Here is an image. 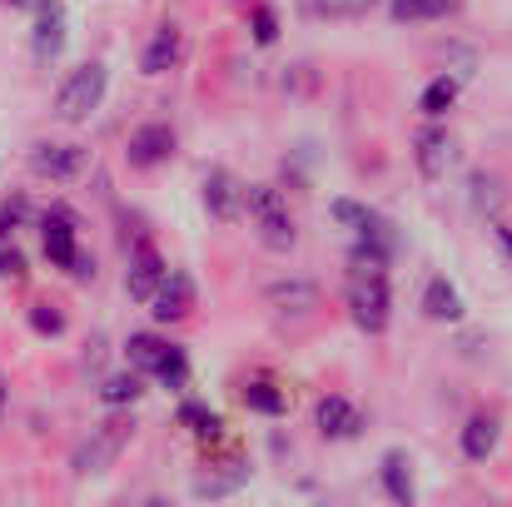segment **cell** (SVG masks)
Listing matches in <instances>:
<instances>
[{
    "instance_id": "8fae6325",
    "label": "cell",
    "mask_w": 512,
    "mask_h": 507,
    "mask_svg": "<svg viewBox=\"0 0 512 507\" xmlns=\"http://www.w3.org/2000/svg\"><path fill=\"white\" fill-rule=\"evenodd\" d=\"M378 483H383V493H388L393 503L413 507V498H418V488H413V458H408L403 448H388V453L378 458Z\"/></svg>"
},
{
    "instance_id": "9a60e30c",
    "label": "cell",
    "mask_w": 512,
    "mask_h": 507,
    "mask_svg": "<svg viewBox=\"0 0 512 507\" xmlns=\"http://www.w3.org/2000/svg\"><path fill=\"white\" fill-rule=\"evenodd\" d=\"M60 50H65V10L50 0L45 10H35V55L55 60Z\"/></svg>"
},
{
    "instance_id": "f1b7e54d",
    "label": "cell",
    "mask_w": 512,
    "mask_h": 507,
    "mask_svg": "<svg viewBox=\"0 0 512 507\" xmlns=\"http://www.w3.org/2000/svg\"><path fill=\"white\" fill-rule=\"evenodd\" d=\"M244 483V473H229V478H199L194 483V498H224V493H234Z\"/></svg>"
},
{
    "instance_id": "ba28073f",
    "label": "cell",
    "mask_w": 512,
    "mask_h": 507,
    "mask_svg": "<svg viewBox=\"0 0 512 507\" xmlns=\"http://www.w3.org/2000/svg\"><path fill=\"white\" fill-rule=\"evenodd\" d=\"M204 209H209L219 224L239 219V209H244V184H239L229 169H209V174H204Z\"/></svg>"
},
{
    "instance_id": "7a4b0ae2",
    "label": "cell",
    "mask_w": 512,
    "mask_h": 507,
    "mask_svg": "<svg viewBox=\"0 0 512 507\" xmlns=\"http://www.w3.org/2000/svg\"><path fill=\"white\" fill-rule=\"evenodd\" d=\"M105 90H110L105 65H80V70H70V75L60 80V90H55V115H60L65 125H80V120H90V115L105 105Z\"/></svg>"
},
{
    "instance_id": "e575fe53",
    "label": "cell",
    "mask_w": 512,
    "mask_h": 507,
    "mask_svg": "<svg viewBox=\"0 0 512 507\" xmlns=\"http://www.w3.org/2000/svg\"><path fill=\"white\" fill-rule=\"evenodd\" d=\"M10 5H15V10H45L50 0H10Z\"/></svg>"
},
{
    "instance_id": "836d02e7",
    "label": "cell",
    "mask_w": 512,
    "mask_h": 507,
    "mask_svg": "<svg viewBox=\"0 0 512 507\" xmlns=\"http://www.w3.org/2000/svg\"><path fill=\"white\" fill-rule=\"evenodd\" d=\"M70 274H75V279H90V274H95V259H90V254H80V259H75V269H70Z\"/></svg>"
},
{
    "instance_id": "5b68a950",
    "label": "cell",
    "mask_w": 512,
    "mask_h": 507,
    "mask_svg": "<svg viewBox=\"0 0 512 507\" xmlns=\"http://www.w3.org/2000/svg\"><path fill=\"white\" fill-rule=\"evenodd\" d=\"M165 274H170V264L160 259V249H155V244H140V249L130 254V274H125V294H130L135 304H150V299H155V289L165 284Z\"/></svg>"
},
{
    "instance_id": "484cf974",
    "label": "cell",
    "mask_w": 512,
    "mask_h": 507,
    "mask_svg": "<svg viewBox=\"0 0 512 507\" xmlns=\"http://www.w3.org/2000/svg\"><path fill=\"white\" fill-rule=\"evenodd\" d=\"M155 378L165 383V388H184L189 383V358H184V348H165V358H160V368H155Z\"/></svg>"
},
{
    "instance_id": "277c9868",
    "label": "cell",
    "mask_w": 512,
    "mask_h": 507,
    "mask_svg": "<svg viewBox=\"0 0 512 507\" xmlns=\"http://www.w3.org/2000/svg\"><path fill=\"white\" fill-rule=\"evenodd\" d=\"M413 160H418L423 179H443L453 169V160H458V145H453V135L443 125H423L413 135Z\"/></svg>"
},
{
    "instance_id": "83f0119b",
    "label": "cell",
    "mask_w": 512,
    "mask_h": 507,
    "mask_svg": "<svg viewBox=\"0 0 512 507\" xmlns=\"http://www.w3.org/2000/svg\"><path fill=\"white\" fill-rule=\"evenodd\" d=\"M249 30H254V45H274V40H279V15H274L269 5H259L254 20H249Z\"/></svg>"
},
{
    "instance_id": "f546056e",
    "label": "cell",
    "mask_w": 512,
    "mask_h": 507,
    "mask_svg": "<svg viewBox=\"0 0 512 507\" xmlns=\"http://www.w3.org/2000/svg\"><path fill=\"white\" fill-rule=\"evenodd\" d=\"M25 214H30V204H25V199H10V204H0V244H5V239H10L20 224H25Z\"/></svg>"
},
{
    "instance_id": "4dcf8cb0",
    "label": "cell",
    "mask_w": 512,
    "mask_h": 507,
    "mask_svg": "<svg viewBox=\"0 0 512 507\" xmlns=\"http://www.w3.org/2000/svg\"><path fill=\"white\" fill-rule=\"evenodd\" d=\"M324 15H339V20H353V15H368L373 0H314Z\"/></svg>"
},
{
    "instance_id": "2e32d148",
    "label": "cell",
    "mask_w": 512,
    "mask_h": 507,
    "mask_svg": "<svg viewBox=\"0 0 512 507\" xmlns=\"http://www.w3.org/2000/svg\"><path fill=\"white\" fill-rule=\"evenodd\" d=\"M423 314H428L433 324H458V319H463V294H458L448 279H428V289H423Z\"/></svg>"
},
{
    "instance_id": "8992f818",
    "label": "cell",
    "mask_w": 512,
    "mask_h": 507,
    "mask_svg": "<svg viewBox=\"0 0 512 507\" xmlns=\"http://www.w3.org/2000/svg\"><path fill=\"white\" fill-rule=\"evenodd\" d=\"M174 155V130L170 125H140L135 135H130V145H125V160L135 169H155V165H165Z\"/></svg>"
},
{
    "instance_id": "ac0fdd59",
    "label": "cell",
    "mask_w": 512,
    "mask_h": 507,
    "mask_svg": "<svg viewBox=\"0 0 512 507\" xmlns=\"http://www.w3.org/2000/svg\"><path fill=\"white\" fill-rule=\"evenodd\" d=\"M244 408L249 413H264V418H284L289 413V393L284 388H274L269 378H254V383H244Z\"/></svg>"
},
{
    "instance_id": "cb8c5ba5",
    "label": "cell",
    "mask_w": 512,
    "mask_h": 507,
    "mask_svg": "<svg viewBox=\"0 0 512 507\" xmlns=\"http://www.w3.org/2000/svg\"><path fill=\"white\" fill-rule=\"evenodd\" d=\"M120 453V433H100L95 443H85L75 453V473H105V463Z\"/></svg>"
},
{
    "instance_id": "d6a6232c",
    "label": "cell",
    "mask_w": 512,
    "mask_h": 507,
    "mask_svg": "<svg viewBox=\"0 0 512 507\" xmlns=\"http://www.w3.org/2000/svg\"><path fill=\"white\" fill-rule=\"evenodd\" d=\"M493 239H498V249H503V259L512 264V224H493Z\"/></svg>"
},
{
    "instance_id": "603a6c76",
    "label": "cell",
    "mask_w": 512,
    "mask_h": 507,
    "mask_svg": "<svg viewBox=\"0 0 512 507\" xmlns=\"http://www.w3.org/2000/svg\"><path fill=\"white\" fill-rule=\"evenodd\" d=\"M140 393H145V373H140V368H125V373L105 378V388H100V398H105L110 408H125V403H135Z\"/></svg>"
},
{
    "instance_id": "d4e9b609",
    "label": "cell",
    "mask_w": 512,
    "mask_h": 507,
    "mask_svg": "<svg viewBox=\"0 0 512 507\" xmlns=\"http://www.w3.org/2000/svg\"><path fill=\"white\" fill-rule=\"evenodd\" d=\"M179 423H184L194 438H219V428H224L219 413H209L204 403H184V408H179Z\"/></svg>"
},
{
    "instance_id": "9c48e42d",
    "label": "cell",
    "mask_w": 512,
    "mask_h": 507,
    "mask_svg": "<svg viewBox=\"0 0 512 507\" xmlns=\"http://www.w3.org/2000/svg\"><path fill=\"white\" fill-rule=\"evenodd\" d=\"M189 309H194V279H189V274H179V269H170V274H165V284H160V289H155V299H150V314H155L160 324H179Z\"/></svg>"
},
{
    "instance_id": "d6986e66",
    "label": "cell",
    "mask_w": 512,
    "mask_h": 507,
    "mask_svg": "<svg viewBox=\"0 0 512 507\" xmlns=\"http://www.w3.org/2000/svg\"><path fill=\"white\" fill-rule=\"evenodd\" d=\"M458 0H388V15L398 25H423V20H448Z\"/></svg>"
},
{
    "instance_id": "e0dca14e",
    "label": "cell",
    "mask_w": 512,
    "mask_h": 507,
    "mask_svg": "<svg viewBox=\"0 0 512 507\" xmlns=\"http://www.w3.org/2000/svg\"><path fill=\"white\" fill-rule=\"evenodd\" d=\"M179 65V30L165 25V30H155V40L145 45V55H140V70L145 75H165Z\"/></svg>"
},
{
    "instance_id": "30bf717a",
    "label": "cell",
    "mask_w": 512,
    "mask_h": 507,
    "mask_svg": "<svg viewBox=\"0 0 512 507\" xmlns=\"http://www.w3.org/2000/svg\"><path fill=\"white\" fill-rule=\"evenodd\" d=\"M45 259H50L55 269H75L80 244H75V214H70V209L45 214Z\"/></svg>"
},
{
    "instance_id": "d590c367",
    "label": "cell",
    "mask_w": 512,
    "mask_h": 507,
    "mask_svg": "<svg viewBox=\"0 0 512 507\" xmlns=\"http://www.w3.org/2000/svg\"><path fill=\"white\" fill-rule=\"evenodd\" d=\"M0 388H5V383H0ZM0 398H5V393H0Z\"/></svg>"
},
{
    "instance_id": "1f68e13d",
    "label": "cell",
    "mask_w": 512,
    "mask_h": 507,
    "mask_svg": "<svg viewBox=\"0 0 512 507\" xmlns=\"http://www.w3.org/2000/svg\"><path fill=\"white\" fill-rule=\"evenodd\" d=\"M0 279H25V254H20L15 244H10V249L0 244Z\"/></svg>"
},
{
    "instance_id": "ffe728a7",
    "label": "cell",
    "mask_w": 512,
    "mask_h": 507,
    "mask_svg": "<svg viewBox=\"0 0 512 507\" xmlns=\"http://www.w3.org/2000/svg\"><path fill=\"white\" fill-rule=\"evenodd\" d=\"M458 90H463L458 75H438V80H428V90L418 95V110H423L428 120H443V115L458 105Z\"/></svg>"
},
{
    "instance_id": "5bb4252c",
    "label": "cell",
    "mask_w": 512,
    "mask_h": 507,
    "mask_svg": "<svg viewBox=\"0 0 512 507\" xmlns=\"http://www.w3.org/2000/svg\"><path fill=\"white\" fill-rule=\"evenodd\" d=\"M498 438H503V423L493 413H473L463 423V458L468 463H488L498 453Z\"/></svg>"
},
{
    "instance_id": "7402d4cb",
    "label": "cell",
    "mask_w": 512,
    "mask_h": 507,
    "mask_svg": "<svg viewBox=\"0 0 512 507\" xmlns=\"http://www.w3.org/2000/svg\"><path fill=\"white\" fill-rule=\"evenodd\" d=\"M165 338L160 334H130V343H125V358H130V368H140V373H155L160 368V358H165Z\"/></svg>"
},
{
    "instance_id": "44dd1931",
    "label": "cell",
    "mask_w": 512,
    "mask_h": 507,
    "mask_svg": "<svg viewBox=\"0 0 512 507\" xmlns=\"http://www.w3.org/2000/svg\"><path fill=\"white\" fill-rule=\"evenodd\" d=\"M269 304L274 309H289V314H309L319 304V289L304 284V279H289V284H269Z\"/></svg>"
},
{
    "instance_id": "7c38bea8",
    "label": "cell",
    "mask_w": 512,
    "mask_h": 507,
    "mask_svg": "<svg viewBox=\"0 0 512 507\" xmlns=\"http://www.w3.org/2000/svg\"><path fill=\"white\" fill-rule=\"evenodd\" d=\"M30 169L45 174V179H75L85 169V145H35Z\"/></svg>"
},
{
    "instance_id": "52a82bcc",
    "label": "cell",
    "mask_w": 512,
    "mask_h": 507,
    "mask_svg": "<svg viewBox=\"0 0 512 507\" xmlns=\"http://www.w3.org/2000/svg\"><path fill=\"white\" fill-rule=\"evenodd\" d=\"M314 428L329 438V443H348V438H358V428H363V413L348 403V398H319V408H314Z\"/></svg>"
},
{
    "instance_id": "4316f807",
    "label": "cell",
    "mask_w": 512,
    "mask_h": 507,
    "mask_svg": "<svg viewBox=\"0 0 512 507\" xmlns=\"http://www.w3.org/2000/svg\"><path fill=\"white\" fill-rule=\"evenodd\" d=\"M30 329H35V334H45V338H60L65 334V314H60V309H50V304H35V309H30Z\"/></svg>"
},
{
    "instance_id": "6da1fadb",
    "label": "cell",
    "mask_w": 512,
    "mask_h": 507,
    "mask_svg": "<svg viewBox=\"0 0 512 507\" xmlns=\"http://www.w3.org/2000/svg\"><path fill=\"white\" fill-rule=\"evenodd\" d=\"M244 209H249V224L259 229V244H264V249L289 254V249L299 244V229H294L289 199H284L274 184H244Z\"/></svg>"
},
{
    "instance_id": "4fadbf2b",
    "label": "cell",
    "mask_w": 512,
    "mask_h": 507,
    "mask_svg": "<svg viewBox=\"0 0 512 507\" xmlns=\"http://www.w3.org/2000/svg\"><path fill=\"white\" fill-rule=\"evenodd\" d=\"M329 214L339 219L343 229H353V234H373V239H383V244H398V239H393V224H388L383 214H373L368 204H358V199H334Z\"/></svg>"
},
{
    "instance_id": "3957f363",
    "label": "cell",
    "mask_w": 512,
    "mask_h": 507,
    "mask_svg": "<svg viewBox=\"0 0 512 507\" xmlns=\"http://www.w3.org/2000/svg\"><path fill=\"white\" fill-rule=\"evenodd\" d=\"M348 319L363 329V334H383L388 319H393V294L383 284V274H353L348 284Z\"/></svg>"
}]
</instances>
